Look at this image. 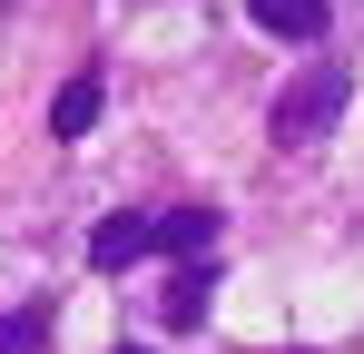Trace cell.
Listing matches in <instances>:
<instances>
[{
    "mask_svg": "<svg viewBox=\"0 0 364 354\" xmlns=\"http://www.w3.org/2000/svg\"><path fill=\"white\" fill-rule=\"evenodd\" d=\"M207 246H217V217H207V207H178V217H158V236H148V256H187V266H197Z\"/></svg>",
    "mask_w": 364,
    "mask_h": 354,
    "instance_id": "cell-4",
    "label": "cell"
},
{
    "mask_svg": "<svg viewBox=\"0 0 364 354\" xmlns=\"http://www.w3.org/2000/svg\"><path fill=\"white\" fill-rule=\"evenodd\" d=\"M99 109H109V89H99V79H69L60 99H50V128H60V138H89Z\"/></svg>",
    "mask_w": 364,
    "mask_h": 354,
    "instance_id": "cell-5",
    "label": "cell"
},
{
    "mask_svg": "<svg viewBox=\"0 0 364 354\" xmlns=\"http://www.w3.org/2000/svg\"><path fill=\"white\" fill-rule=\"evenodd\" d=\"M119 354H148V345H119Z\"/></svg>",
    "mask_w": 364,
    "mask_h": 354,
    "instance_id": "cell-8",
    "label": "cell"
},
{
    "mask_svg": "<svg viewBox=\"0 0 364 354\" xmlns=\"http://www.w3.org/2000/svg\"><path fill=\"white\" fill-rule=\"evenodd\" d=\"M197 315H207V256L178 266V286H168V325H197Z\"/></svg>",
    "mask_w": 364,
    "mask_h": 354,
    "instance_id": "cell-6",
    "label": "cell"
},
{
    "mask_svg": "<svg viewBox=\"0 0 364 354\" xmlns=\"http://www.w3.org/2000/svg\"><path fill=\"white\" fill-rule=\"evenodd\" d=\"M345 89H355L345 69H315L305 89H286V99H276V138H286V148H296V138H325L335 109H345Z\"/></svg>",
    "mask_w": 364,
    "mask_h": 354,
    "instance_id": "cell-1",
    "label": "cell"
},
{
    "mask_svg": "<svg viewBox=\"0 0 364 354\" xmlns=\"http://www.w3.org/2000/svg\"><path fill=\"white\" fill-rule=\"evenodd\" d=\"M40 335H50V315H40V305H20V315H0V354H30Z\"/></svg>",
    "mask_w": 364,
    "mask_h": 354,
    "instance_id": "cell-7",
    "label": "cell"
},
{
    "mask_svg": "<svg viewBox=\"0 0 364 354\" xmlns=\"http://www.w3.org/2000/svg\"><path fill=\"white\" fill-rule=\"evenodd\" d=\"M246 10H256L266 40H325V20H335L325 0H246Z\"/></svg>",
    "mask_w": 364,
    "mask_h": 354,
    "instance_id": "cell-3",
    "label": "cell"
},
{
    "mask_svg": "<svg viewBox=\"0 0 364 354\" xmlns=\"http://www.w3.org/2000/svg\"><path fill=\"white\" fill-rule=\"evenodd\" d=\"M148 217H138V207H119V217H99V236H89V266H109V276H119V266H138V256H148Z\"/></svg>",
    "mask_w": 364,
    "mask_h": 354,
    "instance_id": "cell-2",
    "label": "cell"
}]
</instances>
